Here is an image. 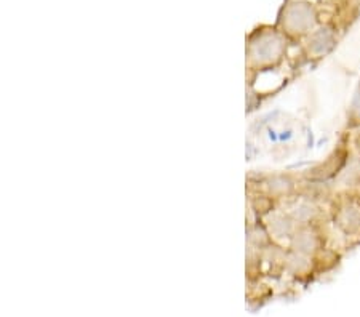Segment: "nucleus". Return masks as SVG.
<instances>
[{"instance_id":"nucleus-3","label":"nucleus","mask_w":360,"mask_h":317,"mask_svg":"<svg viewBox=\"0 0 360 317\" xmlns=\"http://www.w3.org/2000/svg\"><path fill=\"white\" fill-rule=\"evenodd\" d=\"M357 198H359V205H360V189H359V194H357Z\"/></svg>"},{"instance_id":"nucleus-2","label":"nucleus","mask_w":360,"mask_h":317,"mask_svg":"<svg viewBox=\"0 0 360 317\" xmlns=\"http://www.w3.org/2000/svg\"><path fill=\"white\" fill-rule=\"evenodd\" d=\"M349 117H351V122L352 125H360V89L357 90L356 96H354V100L351 103V108H349Z\"/></svg>"},{"instance_id":"nucleus-1","label":"nucleus","mask_w":360,"mask_h":317,"mask_svg":"<svg viewBox=\"0 0 360 317\" xmlns=\"http://www.w3.org/2000/svg\"><path fill=\"white\" fill-rule=\"evenodd\" d=\"M341 226L345 228L347 233H349V231L354 233V231L360 229V205L346 207L345 212H342Z\"/></svg>"}]
</instances>
